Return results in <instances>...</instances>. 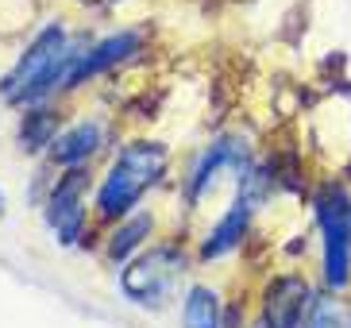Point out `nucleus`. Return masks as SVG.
I'll list each match as a JSON object with an SVG mask.
<instances>
[{
	"instance_id": "1",
	"label": "nucleus",
	"mask_w": 351,
	"mask_h": 328,
	"mask_svg": "<svg viewBox=\"0 0 351 328\" xmlns=\"http://www.w3.org/2000/svg\"><path fill=\"white\" fill-rule=\"evenodd\" d=\"M166 170V147L162 143H128L124 151L116 154L112 170L104 174L101 189H97V213L104 220H116V216L132 213L139 205V197L151 189V185L162 178Z\"/></svg>"
},
{
	"instance_id": "2",
	"label": "nucleus",
	"mask_w": 351,
	"mask_h": 328,
	"mask_svg": "<svg viewBox=\"0 0 351 328\" xmlns=\"http://www.w3.org/2000/svg\"><path fill=\"white\" fill-rule=\"evenodd\" d=\"M77 51H66V31L62 27H43L39 39L27 47V54L20 58V66L8 73L4 82V101L8 104H32L39 97L54 89V85H66Z\"/></svg>"
},
{
	"instance_id": "3",
	"label": "nucleus",
	"mask_w": 351,
	"mask_h": 328,
	"mask_svg": "<svg viewBox=\"0 0 351 328\" xmlns=\"http://www.w3.org/2000/svg\"><path fill=\"white\" fill-rule=\"evenodd\" d=\"M186 255L178 247H151L143 255L135 259L132 267H124L120 274V290L124 298L135 301L143 309H162L166 301L174 298L178 282L186 274Z\"/></svg>"
},
{
	"instance_id": "4",
	"label": "nucleus",
	"mask_w": 351,
	"mask_h": 328,
	"mask_svg": "<svg viewBox=\"0 0 351 328\" xmlns=\"http://www.w3.org/2000/svg\"><path fill=\"white\" fill-rule=\"evenodd\" d=\"M317 220L324 236V286L343 290L351 282V197L343 185H328L317 197Z\"/></svg>"
},
{
	"instance_id": "5",
	"label": "nucleus",
	"mask_w": 351,
	"mask_h": 328,
	"mask_svg": "<svg viewBox=\"0 0 351 328\" xmlns=\"http://www.w3.org/2000/svg\"><path fill=\"white\" fill-rule=\"evenodd\" d=\"M85 185H89V174L82 166H73L62 182L54 185L51 201H47V224H51L54 239L58 244H77L85 228Z\"/></svg>"
},
{
	"instance_id": "6",
	"label": "nucleus",
	"mask_w": 351,
	"mask_h": 328,
	"mask_svg": "<svg viewBox=\"0 0 351 328\" xmlns=\"http://www.w3.org/2000/svg\"><path fill=\"white\" fill-rule=\"evenodd\" d=\"M313 290L305 278L298 274H282L267 286L263 298V328H301L313 309Z\"/></svg>"
},
{
	"instance_id": "7",
	"label": "nucleus",
	"mask_w": 351,
	"mask_h": 328,
	"mask_svg": "<svg viewBox=\"0 0 351 328\" xmlns=\"http://www.w3.org/2000/svg\"><path fill=\"white\" fill-rule=\"evenodd\" d=\"M255 201H258V194L251 185H243V178H239V197L232 201L224 220H220V224L208 232V239L201 244V259H220V255H228V251H236V247L243 244V232H247V224H251Z\"/></svg>"
},
{
	"instance_id": "8",
	"label": "nucleus",
	"mask_w": 351,
	"mask_h": 328,
	"mask_svg": "<svg viewBox=\"0 0 351 328\" xmlns=\"http://www.w3.org/2000/svg\"><path fill=\"white\" fill-rule=\"evenodd\" d=\"M228 166H236L239 174H247V147L239 143V139H220V143H213L197 159L193 174H189V201L193 205L220 182V174H224Z\"/></svg>"
},
{
	"instance_id": "9",
	"label": "nucleus",
	"mask_w": 351,
	"mask_h": 328,
	"mask_svg": "<svg viewBox=\"0 0 351 328\" xmlns=\"http://www.w3.org/2000/svg\"><path fill=\"white\" fill-rule=\"evenodd\" d=\"M139 47V35L135 31H124V35H112V39H104L101 47H93V51H85L82 58L73 62L70 78H66V85H82L89 82V78H97V73H104L108 66H116V62H124L128 54Z\"/></svg>"
},
{
	"instance_id": "10",
	"label": "nucleus",
	"mask_w": 351,
	"mask_h": 328,
	"mask_svg": "<svg viewBox=\"0 0 351 328\" xmlns=\"http://www.w3.org/2000/svg\"><path fill=\"white\" fill-rule=\"evenodd\" d=\"M97 147H101V124H77V128H70L54 139L51 154L58 166H82Z\"/></svg>"
},
{
	"instance_id": "11",
	"label": "nucleus",
	"mask_w": 351,
	"mask_h": 328,
	"mask_svg": "<svg viewBox=\"0 0 351 328\" xmlns=\"http://www.w3.org/2000/svg\"><path fill=\"white\" fill-rule=\"evenodd\" d=\"M182 325L186 328H224L220 320V294L208 286H193L182 305Z\"/></svg>"
},
{
	"instance_id": "12",
	"label": "nucleus",
	"mask_w": 351,
	"mask_h": 328,
	"mask_svg": "<svg viewBox=\"0 0 351 328\" xmlns=\"http://www.w3.org/2000/svg\"><path fill=\"white\" fill-rule=\"evenodd\" d=\"M151 228H155L151 213H135L132 220H124V224L112 232V239H108V259H112V263H128V255L143 244Z\"/></svg>"
},
{
	"instance_id": "13",
	"label": "nucleus",
	"mask_w": 351,
	"mask_h": 328,
	"mask_svg": "<svg viewBox=\"0 0 351 328\" xmlns=\"http://www.w3.org/2000/svg\"><path fill=\"white\" fill-rule=\"evenodd\" d=\"M305 328H351V305L336 298H317L305 317Z\"/></svg>"
},
{
	"instance_id": "14",
	"label": "nucleus",
	"mask_w": 351,
	"mask_h": 328,
	"mask_svg": "<svg viewBox=\"0 0 351 328\" xmlns=\"http://www.w3.org/2000/svg\"><path fill=\"white\" fill-rule=\"evenodd\" d=\"M58 135H54V116L51 113H27L20 128V147L23 151H39V147L54 143Z\"/></svg>"
},
{
	"instance_id": "15",
	"label": "nucleus",
	"mask_w": 351,
	"mask_h": 328,
	"mask_svg": "<svg viewBox=\"0 0 351 328\" xmlns=\"http://www.w3.org/2000/svg\"><path fill=\"white\" fill-rule=\"evenodd\" d=\"M4 205H8V197H4V189H0V216H4Z\"/></svg>"
}]
</instances>
